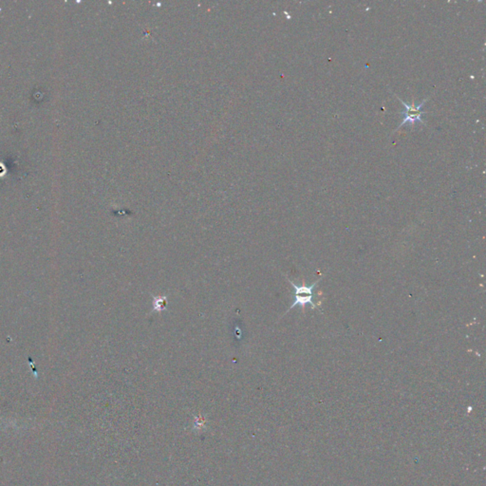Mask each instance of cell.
I'll return each mask as SVG.
<instances>
[{
    "mask_svg": "<svg viewBox=\"0 0 486 486\" xmlns=\"http://www.w3.org/2000/svg\"><path fill=\"white\" fill-rule=\"evenodd\" d=\"M399 99V101L402 103V105L405 107V111L403 112V114L405 115L402 123H400L399 126H398V129L401 128L402 126L404 125H410V126H413L415 123H421L423 124H426V123L423 121L422 119V116L425 114V112L422 110L423 109V107L424 105L428 101V99H426L424 101L422 102L420 105L416 106L415 103H414V100L411 103V105H407L405 102H403L402 99Z\"/></svg>",
    "mask_w": 486,
    "mask_h": 486,
    "instance_id": "1",
    "label": "cell"
},
{
    "mask_svg": "<svg viewBox=\"0 0 486 486\" xmlns=\"http://www.w3.org/2000/svg\"><path fill=\"white\" fill-rule=\"evenodd\" d=\"M290 283L291 284L293 288L295 289V302L293 303V305L290 306L289 311L294 309L297 305H299L302 309L304 308L305 306L307 304L312 305L313 308H315V304L313 303V289L315 288L316 284L318 283L319 281H315L314 283L310 285V286H305V285H302V286H298V285H296L294 282H291L290 280ZM288 311V312H289Z\"/></svg>",
    "mask_w": 486,
    "mask_h": 486,
    "instance_id": "2",
    "label": "cell"
},
{
    "mask_svg": "<svg viewBox=\"0 0 486 486\" xmlns=\"http://www.w3.org/2000/svg\"><path fill=\"white\" fill-rule=\"evenodd\" d=\"M153 308L154 311L157 312H163L167 310V298L166 296H158L153 297Z\"/></svg>",
    "mask_w": 486,
    "mask_h": 486,
    "instance_id": "3",
    "label": "cell"
}]
</instances>
